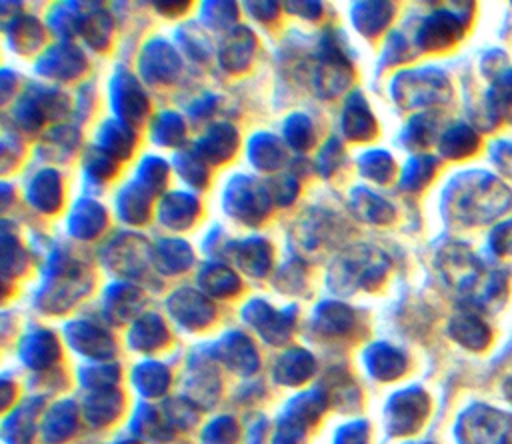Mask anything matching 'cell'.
I'll return each mask as SVG.
<instances>
[{"mask_svg":"<svg viewBox=\"0 0 512 444\" xmlns=\"http://www.w3.org/2000/svg\"><path fill=\"white\" fill-rule=\"evenodd\" d=\"M184 128H182V122L176 114H162L158 118V122L154 124V136L158 142L162 144H172L176 142L180 136H182Z\"/></svg>","mask_w":512,"mask_h":444,"instance_id":"obj_32","label":"cell"},{"mask_svg":"<svg viewBox=\"0 0 512 444\" xmlns=\"http://www.w3.org/2000/svg\"><path fill=\"white\" fill-rule=\"evenodd\" d=\"M252 162L258 164L262 170H274L282 160V150L278 142L268 134H258L252 140Z\"/></svg>","mask_w":512,"mask_h":444,"instance_id":"obj_23","label":"cell"},{"mask_svg":"<svg viewBox=\"0 0 512 444\" xmlns=\"http://www.w3.org/2000/svg\"><path fill=\"white\" fill-rule=\"evenodd\" d=\"M140 176H142L144 186L158 188V186H162L160 182H164V178H166V166L156 158H148L146 162H142Z\"/></svg>","mask_w":512,"mask_h":444,"instance_id":"obj_34","label":"cell"},{"mask_svg":"<svg viewBox=\"0 0 512 444\" xmlns=\"http://www.w3.org/2000/svg\"><path fill=\"white\" fill-rule=\"evenodd\" d=\"M202 284L206 286V290H210L218 296H224V294L236 290V276L224 266H212V268L204 270Z\"/></svg>","mask_w":512,"mask_h":444,"instance_id":"obj_28","label":"cell"},{"mask_svg":"<svg viewBox=\"0 0 512 444\" xmlns=\"http://www.w3.org/2000/svg\"><path fill=\"white\" fill-rule=\"evenodd\" d=\"M450 336L470 350H484L490 342L488 324L472 310L456 314L448 326Z\"/></svg>","mask_w":512,"mask_h":444,"instance_id":"obj_6","label":"cell"},{"mask_svg":"<svg viewBox=\"0 0 512 444\" xmlns=\"http://www.w3.org/2000/svg\"><path fill=\"white\" fill-rule=\"evenodd\" d=\"M396 96L406 106L444 102L450 96V82L438 70H412L398 76Z\"/></svg>","mask_w":512,"mask_h":444,"instance_id":"obj_3","label":"cell"},{"mask_svg":"<svg viewBox=\"0 0 512 444\" xmlns=\"http://www.w3.org/2000/svg\"><path fill=\"white\" fill-rule=\"evenodd\" d=\"M252 36L248 30H234L222 48V64L230 70H240L252 54Z\"/></svg>","mask_w":512,"mask_h":444,"instance_id":"obj_15","label":"cell"},{"mask_svg":"<svg viewBox=\"0 0 512 444\" xmlns=\"http://www.w3.org/2000/svg\"><path fill=\"white\" fill-rule=\"evenodd\" d=\"M402 370H404V358L400 356V352L388 346H380L376 350V372L380 374V378H394Z\"/></svg>","mask_w":512,"mask_h":444,"instance_id":"obj_30","label":"cell"},{"mask_svg":"<svg viewBox=\"0 0 512 444\" xmlns=\"http://www.w3.org/2000/svg\"><path fill=\"white\" fill-rule=\"evenodd\" d=\"M504 394H506V398L512 402V378H508V380L504 382Z\"/></svg>","mask_w":512,"mask_h":444,"instance_id":"obj_35","label":"cell"},{"mask_svg":"<svg viewBox=\"0 0 512 444\" xmlns=\"http://www.w3.org/2000/svg\"><path fill=\"white\" fill-rule=\"evenodd\" d=\"M82 54H78L72 48H56L50 54H46V58L42 60L40 66H44V74L50 76H74L78 74V68L82 66Z\"/></svg>","mask_w":512,"mask_h":444,"instance_id":"obj_17","label":"cell"},{"mask_svg":"<svg viewBox=\"0 0 512 444\" xmlns=\"http://www.w3.org/2000/svg\"><path fill=\"white\" fill-rule=\"evenodd\" d=\"M140 66L144 70L142 74H146L148 80L166 82V80L174 78V74L178 72V58L168 44L152 42L142 52Z\"/></svg>","mask_w":512,"mask_h":444,"instance_id":"obj_7","label":"cell"},{"mask_svg":"<svg viewBox=\"0 0 512 444\" xmlns=\"http://www.w3.org/2000/svg\"><path fill=\"white\" fill-rule=\"evenodd\" d=\"M192 260V254L188 252V246L176 240L162 242V248L158 246V266H162L166 272H180L188 268Z\"/></svg>","mask_w":512,"mask_h":444,"instance_id":"obj_24","label":"cell"},{"mask_svg":"<svg viewBox=\"0 0 512 444\" xmlns=\"http://www.w3.org/2000/svg\"><path fill=\"white\" fill-rule=\"evenodd\" d=\"M238 262L250 274H264L268 270V262H270L268 246L258 238L244 242L238 250Z\"/></svg>","mask_w":512,"mask_h":444,"instance_id":"obj_20","label":"cell"},{"mask_svg":"<svg viewBox=\"0 0 512 444\" xmlns=\"http://www.w3.org/2000/svg\"><path fill=\"white\" fill-rule=\"evenodd\" d=\"M436 170V160L430 156H418L412 158L402 174V186L406 190H418L428 184V180L434 176Z\"/></svg>","mask_w":512,"mask_h":444,"instance_id":"obj_22","label":"cell"},{"mask_svg":"<svg viewBox=\"0 0 512 444\" xmlns=\"http://www.w3.org/2000/svg\"><path fill=\"white\" fill-rule=\"evenodd\" d=\"M130 130L116 124V122H108L102 126L100 130V144L104 148V152L110 154H130Z\"/></svg>","mask_w":512,"mask_h":444,"instance_id":"obj_25","label":"cell"},{"mask_svg":"<svg viewBox=\"0 0 512 444\" xmlns=\"http://www.w3.org/2000/svg\"><path fill=\"white\" fill-rule=\"evenodd\" d=\"M58 174L52 172V170H44L40 172L30 188H28V196H30V202L34 206H38L40 210L44 212H50L58 206V198H60V186H58Z\"/></svg>","mask_w":512,"mask_h":444,"instance_id":"obj_12","label":"cell"},{"mask_svg":"<svg viewBox=\"0 0 512 444\" xmlns=\"http://www.w3.org/2000/svg\"><path fill=\"white\" fill-rule=\"evenodd\" d=\"M372 120L374 118L370 116V112L362 100L352 98L348 102L346 112H344V130L350 138H370L372 126H374Z\"/></svg>","mask_w":512,"mask_h":444,"instance_id":"obj_18","label":"cell"},{"mask_svg":"<svg viewBox=\"0 0 512 444\" xmlns=\"http://www.w3.org/2000/svg\"><path fill=\"white\" fill-rule=\"evenodd\" d=\"M428 410V398L420 390H408L394 402V426L400 434L412 432L420 426Z\"/></svg>","mask_w":512,"mask_h":444,"instance_id":"obj_9","label":"cell"},{"mask_svg":"<svg viewBox=\"0 0 512 444\" xmlns=\"http://www.w3.org/2000/svg\"><path fill=\"white\" fill-rule=\"evenodd\" d=\"M226 206L236 218L252 222L266 212V196L248 178H240L228 188Z\"/></svg>","mask_w":512,"mask_h":444,"instance_id":"obj_5","label":"cell"},{"mask_svg":"<svg viewBox=\"0 0 512 444\" xmlns=\"http://www.w3.org/2000/svg\"><path fill=\"white\" fill-rule=\"evenodd\" d=\"M392 16V6L390 4H364L360 10H354V18H356V26L364 32V34H374L378 30H382V26H386V22Z\"/></svg>","mask_w":512,"mask_h":444,"instance_id":"obj_21","label":"cell"},{"mask_svg":"<svg viewBox=\"0 0 512 444\" xmlns=\"http://www.w3.org/2000/svg\"><path fill=\"white\" fill-rule=\"evenodd\" d=\"M446 212L460 224H486L512 206V192L488 172H464L452 180L444 196Z\"/></svg>","mask_w":512,"mask_h":444,"instance_id":"obj_1","label":"cell"},{"mask_svg":"<svg viewBox=\"0 0 512 444\" xmlns=\"http://www.w3.org/2000/svg\"><path fill=\"white\" fill-rule=\"evenodd\" d=\"M434 130H436V122L432 116L428 114L416 116L406 130V142L410 146H426L432 140Z\"/></svg>","mask_w":512,"mask_h":444,"instance_id":"obj_29","label":"cell"},{"mask_svg":"<svg viewBox=\"0 0 512 444\" xmlns=\"http://www.w3.org/2000/svg\"><path fill=\"white\" fill-rule=\"evenodd\" d=\"M490 248L498 256L512 254V220L498 224L490 234Z\"/></svg>","mask_w":512,"mask_h":444,"instance_id":"obj_33","label":"cell"},{"mask_svg":"<svg viewBox=\"0 0 512 444\" xmlns=\"http://www.w3.org/2000/svg\"><path fill=\"white\" fill-rule=\"evenodd\" d=\"M286 138L294 148H306L312 140V126L306 116H292L284 126Z\"/></svg>","mask_w":512,"mask_h":444,"instance_id":"obj_31","label":"cell"},{"mask_svg":"<svg viewBox=\"0 0 512 444\" xmlns=\"http://www.w3.org/2000/svg\"><path fill=\"white\" fill-rule=\"evenodd\" d=\"M170 306H172V314L178 316L180 320H186L188 324L192 322H204L208 320V314H210V304L200 296V294H194V292H178L174 294V298L170 300Z\"/></svg>","mask_w":512,"mask_h":444,"instance_id":"obj_16","label":"cell"},{"mask_svg":"<svg viewBox=\"0 0 512 444\" xmlns=\"http://www.w3.org/2000/svg\"><path fill=\"white\" fill-rule=\"evenodd\" d=\"M438 146H440V152L446 158H464V156H470L478 150L480 138L470 126L454 124L452 128H448L442 134Z\"/></svg>","mask_w":512,"mask_h":444,"instance_id":"obj_11","label":"cell"},{"mask_svg":"<svg viewBox=\"0 0 512 444\" xmlns=\"http://www.w3.org/2000/svg\"><path fill=\"white\" fill-rule=\"evenodd\" d=\"M358 194L360 196L354 198V202H356L358 212L364 218H368L372 222H384L386 218L392 216V206L388 202H384L382 198H378V196H374L370 192H358Z\"/></svg>","mask_w":512,"mask_h":444,"instance_id":"obj_27","label":"cell"},{"mask_svg":"<svg viewBox=\"0 0 512 444\" xmlns=\"http://www.w3.org/2000/svg\"><path fill=\"white\" fill-rule=\"evenodd\" d=\"M468 16L452 10H436L428 18H424L418 28L416 40L422 50H444L458 42L464 34Z\"/></svg>","mask_w":512,"mask_h":444,"instance_id":"obj_4","label":"cell"},{"mask_svg":"<svg viewBox=\"0 0 512 444\" xmlns=\"http://www.w3.org/2000/svg\"><path fill=\"white\" fill-rule=\"evenodd\" d=\"M110 94H114V106L122 116L132 120L144 116L146 96L140 92V86L130 74H118L110 84Z\"/></svg>","mask_w":512,"mask_h":444,"instance_id":"obj_8","label":"cell"},{"mask_svg":"<svg viewBox=\"0 0 512 444\" xmlns=\"http://www.w3.org/2000/svg\"><path fill=\"white\" fill-rule=\"evenodd\" d=\"M362 168H364V174L376 182H386L394 174V162L382 150H374L366 154L362 158Z\"/></svg>","mask_w":512,"mask_h":444,"instance_id":"obj_26","label":"cell"},{"mask_svg":"<svg viewBox=\"0 0 512 444\" xmlns=\"http://www.w3.org/2000/svg\"><path fill=\"white\" fill-rule=\"evenodd\" d=\"M460 444H512V418L492 406L474 404L458 422Z\"/></svg>","mask_w":512,"mask_h":444,"instance_id":"obj_2","label":"cell"},{"mask_svg":"<svg viewBox=\"0 0 512 444\" xmlns=\"http://www.w3.org/2000/svg\"><path fill=\"white\" fill-rule=\"evenodd\" d=\"M104 216L106 214L98 202H80L72 212L70 230L80 238H92L104 226Z\"/></svg>","mask_w":512,"mask_h":444,"instance_id":"obj_13","label":"cell"},{"mask_svg":"<svg viewBox=\"0 0 512 444\" xmlns=\"http://www.w3.org/2000/svg\"><path fill=\"white\" fill-rule=\"evenodd\" d=\"M236 132L228 126V124H222V126H216L210 130V134H206V138L200 142V150L202 154L208 158H214V160H222L226 158L228 154H232L234 150V142H236Z\"/></svg>","mask_w":512,"mask_h":444,"instance_id":"obj_19","label":"cell"},{"mask_svg":"<svg viewBox=\"0 0 512 444\" xmlns=\"http://www.w3.org/2000/svg\"><path fill=\"white\" fill-rule=\"evenodd\" d=\"M486 118L494 124L512 120V70H502L486 94Z\"/></svg>","mask_w":512,"mask_h":444,"instance_id":"obj_10","label":"cell"},{"mask_svg":"<svg viewBox=\"0 0 512 444\" xmlns=\"http://www.w3.org/2000/svg\"><path fill=\"white\" fill-rule=\"evenodd\" d=\"M196 214V202L192 196L186 194H170L164 198L160 208V218L170 228H184L192 222Z\"/></svg>","mask_w":512,"mask_h":444,"instance_id":"obj_14","label":"cell"}]
</instances>
